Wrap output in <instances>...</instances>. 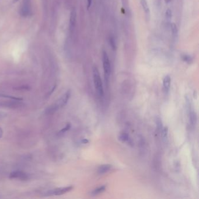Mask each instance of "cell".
<instances>
[{
  "label": "cell",
  "instance_id": "cell-1",
  "mask_svg": "<svg viewBox=\"0 0 199 199\" xmlns=\"http://www.w3.org/2000/svg\"><path fill=\"white\" fill-rule=\"evenodd\" d=\"M92 71H93V79H94L95 88L100 97H103L104 94L103 84L97 67H94L93 68Z\"/></svg>",
  "mask_w": 199,
  "mask_h": 199
},
{
  "label": "cell",
  "instance_id": "cell-2",
  "mask_svg": "<svg viewBox=\"0 0 199 199\" xmlns=\"http://www.w3.org/2000/svg\"><path fill=\"white\" fill-rule=\"evenodd\" d=\"M102 62H103V68L104 72L105 83L108 84L111 71V67L109 56L107 53L105 51L103 52L102 54Z\"/></svg>",
  "mask_w": 199,
  "mask_h": 199
},
{
  "label": "cell",
  "instance_id": "cell-3",
  "mask_svg": "<svg viewBox=\"0 0 199 199\" xmlns=\"http://www.w3.org/2000/svg\"><path fill=\"white\" fill-rule=\"evenodd\" d=\"M74 187L72 186H70L59 187L53 190H50L48 192V194L50 195H55V196H60L64 194H65L73 189Z\"/></svg>",
  "mask_w": 199,
  "mask_h": 199
},
{
  "label": "cell",
  "instance_id": "cell-4",
  "mask_svg": "<svg viewBox=\"0 0 199 199\" xmlns=\"http://www.w3.org/2000/svg\"><path fill=\"white\" fill-rule=\"evenodd\" d=\"M31 13V0H24L21 9V14L27 16Z\"/></svg>",
  "mask_w": 199,
  "mask_h": 199
},
{
  "label": "cell",
  "instance_id": "cell-5",
  "mask_svg": "<svg viewBox=\"0 0 199 199\" xmlns=\"http://www.w3.org/2000/svg\"><path fill=\"white\" fill-rule=\"evenodd\" d=\"M10 179H16L21 180H26L28 179V175L25 172L20 171H13L10 174Z\"/></svg>",
  "mask_w": 199,
  "mask_h": 199
},
{
  "label": "cell",
  "instance_id": "cell-6",
  "mask_svg": "<svg viewBox=\"0 0 199 199\" xmlns=\"http://www.w3.org/2000/svg\"><path fill=\"white\" fill-rule=\"evenodd\" d=\"M171 78L169 75H166L163 79V87L165 92H168L171 87Z\"/></svg>",
  "mask_w": 199,
  "mask_h": 199
},
{
  "label": "cell",
  "instance_id": "cell-7",
  "mask_svg": "<svg viewBox=\"0 0 199 199\" xmlns=\"http://www.w3.org/2000/svg\"><path fill=\"white\" fill-rule=\"evenodd\" d=\"M112 166L110 164H103L100 165L98 169V174H103L108 172L111 169Z\"/></svg>",
  "mask_w": 199,
  "mask_h": 199
},
{
  "label": "cell",
  "instance_id": "cell-8",
  "mask_svg": "<svg viewBox=\"0 0 199 199\" xmlns=\"http://www.w3.org/2000/svg\"><path fill=\"white\" fill-rule=\"evenodd\" d=\"M16 101L19 100H15V102H1L0 103V106H5L8 108H16L19 107L21 105V103H18Z\"/></svg>",
  "mask_w": 199,
  "mask_h": 199
},
{
  "label": "cell",
  "instance_id": "cell-9",
  "mask_svg": "<svg viewBox=\"0 0 199 199\" xmlns=\"http://www.w3.org/2000/svg\"><path fill=\"white\" fill-rule=\"evenodd\" d=\"M197 122V115L195 112H190L189 113V123L192 127H194Z\"/></svg>",
  "mask_w": 199,
  "mask_h": 199
},
{
  "label": "cell",
  "instance_id": "cell-10",
  "mask_svg": "<svg viewBox=\"0 0 199 199\" xmlns=\"http://www.w3.org/2000/svg\"><path fill=\"white\" fill-rule=\"evenodd\" d=\"M106 189V186L105 185H103L102 186L98 187V188L94 189L92 192H91V195L92 196H97L98 195L102 193L103 192H104Z\"/></svg>",
  "mask_w": 199,
  "mask_h": 199
},
{
  "label": "cell",
  "instance_id": "cell-11",
  "mask_svg": "<svg viewBox=\"0 0 199 199\" xmlns=\"http://www.w3.org/2000/svg\"><path fill=\"white\" fill-rule=\"evenodd\" d=\"M141 4L146 15H149V8L147 0H141Z\"/></svg>",
  "mask_w": 199,
  "mask_h": 199
},
{
  "label": "cell",
  "instance_id": "cell-12",
  "mask_svg": "<svg viewBox=\"0 0 199 199\" xmlns=\"http://www.w3.org/2000/svg\"><path fill=\"white\" fill-rule=\"evenodd\" d=\"M75 21H76V13L74 10H73L71 13V16H70V28H71V29H73L74 27Z\"/></svg>",
  "mask_w": 199,
  "mask_h": 199
},
{
  "label": "cell",
  "instance_id": "cell-13",
  "mask_svg": "<svg viewBox=\"0 0 199 199\" xmlns=\"http://www.w3.org/2000/svg\"><path fill=\"white\" fill-rule=\"evenodd\" d=\"M119 139L120 141H121L122 142H123V143L128 141L130 140L128 135L125 133H120L119 136Z\"/></svg>",
  "mask_w": 199,
  "mask_h": 199
},
{
  "label": "cell",
  "instance_id": "cell-14",
  "mask_svg": "<svg viewBox=\"0 0 199 199\" xmlns=\"http://www.w3.org/2000/svg\"><path fill=\"white\" fill-rule=\"evenodd\" d=\"M161 133V136H162V138H163V139L166 138L167 137L168 133V127H164L162 128Z\"/></svg>",
  "mask_w": 199,
  "mask_h": 199
},
{
  "label": "cell",
  "instance_id": "cell-15",
  "mask_svg": "<svg viewBox=\"0 0 199 199\" xmlns=\"http://www.w3.org/2000/svg\"><path fill=\"white\" fill-rule=\"evenodd\" d=\"M171 30H172V35L175 36L177 33V26L174 23H172L171 25Z\"/></svg>",
  "mask_w": 199,
  "mask_h": 199
},
{
  "label": "cell",
  "instance_id": "cell-16",
  "mask_svg": "<svg viewBox=\"0 0 199 199\" xmlns=\"http://www.w3.org/2000/svg\"><path fill=\"white\" fill-rule=\"evenodd\" d=\"M182 58H183V60L184 62H187L189 64L191 63V62H192V61H193L192 58L190 56H188V55H184L182 57Z\"/></svg>",
  "mask_w": 199,
  "mask_h": 199
},
{
  "label": "cell",
  "instance_id": "cell-17",
  "mask_svg": "<svg viewBox=\"0 0 199 199\" xmlns=\"http://www.w3.org/2000/svg\"><path fill=\"white\" fill-rule=\"evenodd\" d=\"M165 16H166V18L168 20L171 19V17H172V11L170 9H168L166 12H165Z\"/></svg>",
  "mask_w": 199,
  "mask_h": 199
},
{
  "label": "cell",
  "instance_id": "cell-18",
  "mask_svg": "<svg viewBox=\"0 0 199 199\" xmlns=\"http://www.w3.org/2000/svg\"><path fill=\"white\" fill-rule=\"evenodd\" d=\"M70 128H71V125L70 123H68L64 128H63L60 131L59 133H64L67 131L68 130H69L70 129Z\"/></svg>",
  "mask_w": 199,
  "mask_h": 199
},
{
  "label": "cell",
  "instance_id": "cell-19",
  "mask_svg": "<svg viewBox=\"0 0 199 199\" xmlns=\"http://www.w3.org/2000/svg\"><path fill=\"white\" fill-rule=\"evenodd\" d=\"M0 97H5V98L12 99V100H19V101H20V100H22V98H16V97H15L8 96V95H0Z\"/></svg>",
  "mask_w": 199,
  "mask_h": 199
},
{
  "label": "cell",
  "instance_id": "cell-20",
  "mask_svg": "<svg viewBox=\"0 0 199 199\" xmlns=\"http://www.w3.org/2000/svg\"><path fill=\"white\" fill-rule=\"evenodd\" d=\"M110 45L112 46V48L114 49L116 48V45H115V42L113 37H110Z\"/></svg>",
  "mask_w": 199,
  "mask_h": 199
},
{
  "label": "cell",
  "instance_id": "cell-21",
  "mask_svg": "<svg viewBox=\"0 0 199 199\" xmlns=\"http://www.w3.org/2000/svg\"><path fill=\"white\" fill-rule=\"evenodd\" d=\"M87 1L88 8H89L92 4V0H87Z\"/></svg>",
  "mask_w": 199,
  "mask_h": 199
},
{
  "label": "cell",
  "instance_id": "cell-22",
  "mask_svg": "<svg viewBox=\"0 0 199 199\" xmlns=\"http://www.w3.org/2000/svg\"><path fill=\"white\" fill-rule=\"evenodd\" d=\"M82 142L84 144H87V143H88L89 142V141H88V140H87V139H84V140H83L82 141Z\"/></svg>",
  "mask_w": 199,
  "mask_h": 199
},
{
  "label": "cell",
  "instance_id": "cell-23",
  "mask_svg": "<svg viewBox=\"0 0 199 199\" xmlns=\"http://www.w3.org/2000/svg\"><path fill=\"white\" fill-rule=\"evenodd\" d=\"M2 134H3L2 130V129L0 128V138L2 137Z\"/></svg>",
  "mask_w": 199,
  "mask_h": 199
},
{
  "label": "cell",
  "instance_id": "cell-24",
  "mask_svg": "<svg viewBox=\"0 0 199 199\" xmlns=\"http://www.w3.org/2000/svg\"><path fill=\"white\" fill-rule=\"evenodd\" d=\"M171 0H166V2H169Z\"/></svg>",
  "mask_w": 199,
  "mask_h": 199
},
{
  "label": "cell",
  "instance_id": "cell-25",
  "mask_svg": "<svg viewBox=\"0 0 199 199\" xmlns=\"http://www.w3.org/2000/svg\"><path fill=\"white\" fill-rule=\"evenodd\" d=\"M18 1V0H15V1Z\"/></svg>",
  "mask_w": 199,
  "mask_h": 199
}]
</instances>
